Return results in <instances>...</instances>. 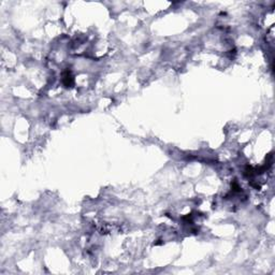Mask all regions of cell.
<instances>
[{"instance_id": "cell-1", "label": "cell", "mask_w": 275, "mask_h": 275, "mask_svg": "<svg viewBox=\"0 0 275 275\" xmlns=\"http://www.w3.org/2000/svg\"><path fill=\"white\" fill-rule=\"evenodd\" d=\"M62 81H64V84L67 87L71 86V85L73 84V77H72V75L70 74L69 71H67L64 73V79H62Z\"/></svg>"}]
</instances>
